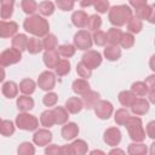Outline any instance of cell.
Listing matches in <instances>:
<instances>
[{"label":"cell","mask_w":155,"mask_h":155,"mask_svg":"<svg viewBox=\"0 0 155 155\" xmlns=\"http://www.w3.org/2000/svg\"><path fill=\"white\" fill-rule=\"evenodd\" d=\"M23 28L27 33L31 34L33 36L44 38L48 34L50 24L47 19L41 15H30L23 22Z\"/></svg>","instance_id":"obj_1"},{"label":"cell","mask_w":155,"mask_h":155,"mask_svg":"<svg viewBox=\"0 0 155 155\" xmlns=\"http://www.w3.org/2000/svg\"><path fill=\"white\" fill-rule=\"evenodd\" d=\"M133 17L132 8L128 5H115L108 11V19L114 27H122Z\"/></svg>","instance_id":"obj_2"},{"label":"cell","mask_w":155,"mask_h":155,"mask_svg":"<svg viewBox=\"0 0 155 155\" xmlns=\"http://www.w3.org/2000/svg\"><path fill=\"white\" fill-rule=\"evenodd\" d=\"M125 127L127 128L128 136L133 142H143L145 139V131L143 127V122L142 119L138 117V115L131 116L127 120Z\"/></svg>","instance_id":"obj_3"},{"label":"cell","mask_w":155,"mask_h":155,"mask_svg":"<svg viewBox=\"0 0 155 155\" xmlns=\"http://www.w3.org/2000/svg\"><path fill=\"white\" fill-rule=\"evenodd\" d=\"M15 124L19 130L23 131H36L39 127V120L36 116L29 114L28 111H21L16 116Z\"/></svg>","instance_id":"obj_4"},{"label":"cell","mask_w":155,"mask_h":155,"mask_svg":"<svg viewBox=\"0 0 155 155\" xmlns=\"http://www.w3.org/2000/svg\"><path fill=\"white\" fill-rule=\"evenodd\" d=\"M74 45L78 50H81V51H87L92 47V44H93V39H92V35L90 34L88 30H85V29H81L79 30L78 33H75L74 35Z\"/></svg>","instance_id":"obj_5"},{"label":"cell","mask_w":155,"mask_h":155,"mask_svg":"<svg viewBox=\"0 0 155 155\" xmlns=\"http://www.w3.org/2000/svg\"><path fill=\"white\" fill-rule=\"evenodd\" d=\"M21 59H22V52L15 47L6 48L0 53V64L2 68L16 64L21 62Z\"/></svg>","instance_id":"obj_6"},{"label":"cell","mask_w":155,"mask_h":155,"mask_svg":"<svg viewBox=\"0 0 155 155\" xmlns=\"http://www.w3.org/2000/svg\"><path fill=\"white\" fill-rule=\"evenodd\" d=\"M38 86L42 91H52L56 86V75L50 70L42 71L38 78Z\"/></svg>","instance_id":"obj_7"},{"label":"cell","mask_w":155,"mask_h":155,"mask_svg":"<svg viewBox=\"0 0 155 155\" xmlns=\"http://www.w3.org/2000/svg\"><path fill=\"white\" fill-rule=\"evenodd\" d=\"M93 109H94L97 117H99L101 120H108L113 115V111H114L113 104L105 99H99Z\"/></svg>","instance_id":"obj_8"},{"label":"cell","mask_w":155,"mask_h":155,"mask_svg":"<svg viewBox=\"0 0 155 155\" xmlns=\"http://www.w3.org/2000/svg\"><path fill=\"white\" fill-rule=\"evenodd\" d=\"M102 54L98 52V51H94V50H87L85 53H84V56H82V58H81V61L88 67V68H91L92 70L93 69H96V68H98L101 64H102Z\"/></svg>","instance_id":"obj_9"},{"label":"cell","mask_w":155,"mask_h":155,"mask_svg":"<svg viewBox=\"0 0 155 155\" xmlns=\"http://www.w3.org/2000/svg\"><path fill=\"white\" fill-rule=\"evenodd\" d=\"M103 140L109 147H116L121 142V132L117 127H109L104 131Z\"/></svg>","instance_id":"obj_10"},{"label":"cell","mask_w":155,"mask_h":155,"mask_svg":"<svg viewBox=\"0 0 155 155\" xmlns=\"http://www.w3.org/2000/svg\"><path fill=\"white\" fill-rule=\"evenodd\" d=\"M52 140V133L45 127V128H39L34 132L33 134V142L35 145L39 147H46L51 143Z\"/></svg>","instance_id":"obj_11"},{"label":"cell","mask_w":155,"mask_h":155,"mask_svg":"<svg viewBox=\"0 0 155 155\" xmlns=\"http://www.w3.org/2000/svg\"><path fill=\"white\" fill-rule=\"evenodd\" d=\"M18 24L15 21H1L0 22V36L2 39L13 38L17 34Z\"/></svg>","instance_id":"obj_12"},{"label":"cell","mask_w":155,"mask_h":155,"mask_svg":"<svg viewBox=\"0 0 155 155\" xmlns=\"http://www.w3.org/2000/svg\"><path fill=\"white\" fill-rule=\"evenodd\" d=\"M61 134L65 140H73L79 134V126L75 122H67L61 130Z\"/></svg>","instance_id":"obj_13"},{"label":"cell","mask_w":155,"mask_h":155,"mask_svg":"<svg viewBox=\"0 0 155 155\" xmlns=\"http://www.w3.org/2000/svg\"><path fill=\"white\" fill-rule=\"evenodd\" d=\"M149 101L145 99V98H137L136 102L133 103V105L131 107V111L134 114V115H145L148 111H149Z\"/></svg>","instance_id":"obj_14"},{"label":"cell","mask_w":155,"mask_h":155,"mask_svg":"<svg viewBox=\"0 0 155 155\" xmlns=\"http://www.w3.org/2000/svg\"><path fill=\"white\" fill-rule=\"evenodd\" d=\"M88 18H90V16L85 11H82V10H78V11L73 12V15H71V22H73V24L76 28H80V29L87 27Z\"/></svg>","instance_id":"obj_15"},{"label":"cell","mask_w":155,"mask_h":155,"mask_svg":"<svg viewBox=\"0 0 155 155\" xmlns=\"http://www.w3.org/2000/svg\"><path fill=\"white\" fill-rule=\"evenodd\" d=\"M42 59H44L45 65L48 69H54L61 58H59V53L57 50H50V51H45Z\"/></svg>","instance_id":"obj_16"},{"label":"cell","mask_w":155,"mask_h":155,"mask_svg":"<svg viewBox=\"0 0 155 155\" xmlns=\"http://www.w3.org/2000/svg\"><path fill=\"white\" fill-rule=\"evenodd\" d=\"M18 90H19V86L15 82V81H6L2 84L1 86V92L2 94L8 98V99H12L15 97H17L18 94Z\"/></svg>","instance_id":"obj_17"},{"label":"cell","mask_w":155,"mask_h":155,"mask_svg":"<svg viewBox=\"0 0 155 155\" xmlns=\"http://www.w3.org/2000/svg\"><path fill=\"white\" fill-rule=\"evenodd\" d=\"M64 107L67 108V110H68L70 114H78V113H80V111L82 110V108H84V102H82V99L79 98V97H70V98L67 99Z\"/></svg>","instance_id":"obj_18"},{"label":"cell","mask_w":155,"mask_h":155,"mask_svg":"<svg viewBox=\"0 0 155 155\" xmlns=\"http://www.w3.org/2000/svg\"><path fill=\"white\" fill-rule=\"evenodd\" d=\"M82 102H84V108L86 109H93L94 105L98 103L99 101V93L96 91L90 90L88 92H86L85 94H82Z\"/></svg>","instance_id":"obj_19"},{"label":"cell","mask_w":155,"mask_h":155,"mask_svg":"<svg viewBox=\"0 0 155 155\" xmlns=\"http://www.w3.org/2000/svg\"><path fill=\"white\" fill-rule=\"evenodd\" d=\"M117 98H119V102H120V104L122 105V107H125V108H131L132 105H133V103L136 102V99H137V96L130 90V91H121L120 93H119V96H117Z\"/></svg>","instance_id":"obj_20"},{"label":"cell","mask_w":155,"mask_h":155,"mask_svg":"<svg viewBox=\"0 0 155 155\" xmlns=\"http://www.w3.org/2000/svg\"><path fill=\"white\" fill-rule=\"evenodd\" d=\"M16 105L19 111H29L34 108V99L28 94H22L17 98Z\"/></svg>","instance_id":"obj_21"},{"label":"cell","mask_w":155,"mask_h":155,"mask_svg":"<svg viewBox=\"0 0 155 155\" xmlns=\"http://www.w3.org/2000/svg\"><path fill=\"white\" fill-rule=\"evenodd\" d=\"M71 88H73L74 93L80 94V96L85 94L86 92H88V91L91 90V87H90V84H88L87 79H82V78L74 80V81H73V84H71Z\"/></svg>","instance_id":"obj_22"},{"label":"cell","mask_w":155,"mask_h":155,"mask_svg":"<svg viewBox=\"0 0 155 155\" xmlns=\"http://www.w3.org/2000/svg\"><path fill=\"white\" fill-rule=\"evenodd\" d=\"M103 54L108 61L114 62L121 57V48L119 47V45H109V46H105Z\"/></svg>","instance_id":"obj_23"},{"label":"cell","mask_w":155,"mask_h":155,"mask_svg":"<svg viewBox=\"0 0 155 155\" xmlns=\"http://www.w3.org/2000/svg\"><path fill=\"white\" fill-rule=\"evenodd\" d=\"M53 114H54V119H56V124L57 125H64L68 122L69 119V111L67 110L65 107H54L53 109Z\"/></svg>","instance_id":"obj_24"},{"label":"cell","mask_w":155,"mask_h":155,"mask_svg":"<svg viewBox=\"0 0 155 155\" xmlns=\"http://www.w3.org/2000/svg\"><path fill=\"white\" fill-rule=\"evenodd\" d=\"M122 34H124V31H122L121 29H119V27H111V28L107 31L109 45H120Z\"/></svg>","instance_id":"obj_25"},{"label":"cell","mask_w":155,"mask_h":155,"mask_svg":"<svg viewBox=\"0 0 155 155\" xmlns=\"http://www.w3.org/2000/svg\"><path fill=\"white\" fill-rule=\"evenodd\" d=\"M28 40H29V38L25 34H16L12 38V47H15V48L19 50L21 52H23V51L27 50Z\"/></svg>","instance_id":"obj_26"},{"label":"cell","mask_w":155,"mask_h":155,"mask_svg":"<svg viewBox=\"0 0 155 155\" xmlns=\"http://www.w3.org/2000/svg\"><path fill=\"white\" fill-rule=\"evenodd\" d=\"M1 4V19H8L13 13L15 0H0Z\"/></svg>","instance_id":"obj_27"},{"label":"cell","mask_w":155,"mask_h":155,"mask_svg":"<svg viewBox=\"0 0 155 155\" xmlns=\"http://www.w3.org/2000/svg\"><path fill=\"white\" fill-rule=\"evenodd\" d=\"M40 124L46 127V128H50L52 127L53 125H56V119H54V114H53V110H45L41 113L40 115Z\"/></svg>","instance_id":"obj_28"},{"label":"cell","mask_w":155,"mask_h":155,"mask_svg":"<svg viewBox=\"0 0 155 155\" xmlns=\"http://www.w3.org/2000/svg\"><path fill=\"white\" fill-rule=\"evenodd\" d=\"M44 50V46H42V41L39 40L38 36H31L29 38L28 40V46H27V51L31 54H36L39 52H41Z\"/></svg>","instance_id":"obj_29"},{"label":"cell","mask_w":155,"mask_h":155,"mask_svg":"<svg viewBox=\"0 0 155 155\" xmlns=\"http://www.w3.org/2000/svg\"><path fill=\"white\" fill-rule=\"evenodd\" d=\"M35 88H36V84L31 79H23L19 82V91L23 94L30 96V94H33L35 92Z\"/></svg>","instance_id":"obj_30"},{"label":"cell","mask_w":155,"mask_h":155,"mask_svg":"<svg viewBox=\"0 0 155 155\" xmlns=\"http://www.w3.org/2000/svg\"><path fill=\"white\" fill-rule=\"evenodd\" d=\"M131 91L137 97H144L149 93V87L147 86L145 81H136L131 85Z\"/></svg>","instance_id":"obj_31"},{"label":"cell","mask_w":155,"mask_h":155,"mask_svg":"<svg viewBox=\"0 0 155 155\" xmlns=\"http://www.w3.org/2000/svg\"><path fill=\"white\" fill-rule=\"evenodd\" d=\"M127 153L130 155H145L148 153V148L142 142H134L128 145Z\"/></svg>","instance_id":"obj_32"},{"label":"cell","mask_w":155,"mask_h":155,"mask_svg":"<svg viewBox=\"0 0 155 155\" xmlns=\"http://www.w3.org/2000/svg\"><path fill=\"white\" fill-rule=\"evenodd\" d=\"M130 117H131V114L126 108H120L114 114V120L119 126H125Z\"/></svg>","instance_id":"obj_33"},{"label":"cell","mask_w":155,"mask_h":155,"mask_svg":"<svg viewBox=\"0 0 155 155\" xmlns=\"http://www.w3.org/2000/svg\"><path fill=\"white\" fill-rule=\"evenodd\" d=\"M70 145L74 155H84L88 150V145L84 139H74V142Z\"/></svg>","instance_id":"obj_34"},{"label":"cell","mask_w":155,"mask_h":155,"mask_svg":"<svg viewBox=\"0 0 155 155\" xmlns=\"http://www.w3.org/2000/svg\"><path fill=\"white\" fill-rule=\"evenodd\" d=\"M54 8H56V6H54L53 2H51V1H48V0H45V1H42V2L39 4V8H38V11L40 12L41 16H44V17H48V16L53 15Z\"/></svg>","instance_id":"obj_35"},{"label":"cell","mask_w":155,"mask_h":155,"mask_svg":"<svg viewBox=\"0 0 155 155\" xmlns=\"http://www.w3.org/2000/svg\"><path fill=\"white\" fill-rule=\"evenodd\" d=\"M21 7L23 10V12L25 15H34L38 8H39V5L35 0H22L21 1Z\"/></svg>","instance_id":"obj_36"},{"label":"cell","mask_w":155,"mask_h":155,"mask_svg":"<svg viewBox=\"0 0 155 155\" xmlns=\"http://www.w3.org/2000/svg\"><path fill=\"white\" fill-rule=\"evenodd\" d=\"M54 70H56V74H57L58 76H65V75L69 74V71H70V62H69L67 58L59 59V62H58V64L56 65Z\"/></svg>","instance_id":"obj_37"},{"label":"cell","mask_w":155,"mask_h":155,"mask_svg":"<svg viewBox=\"0 0 155 155\" xmlns=\"http://www.w3.org/2000/svg\"><path fill=\"white\" fill-rule=\"evenodd\" d=\"M42 46L45 51H50V50H56L57 48V38L54 34H47L44 36L42 39Z\"/></svg>","instance_id":"obj_38"},{"label":"cell","mask_w":155,"mask_h":155,"mask_svg":"<svg viewBox=\"0 0 155 155\" xmlns=\"http://www.w3.org/2000/svg\"><path fill=\"white\" fill-rule=\"evenodd\" d=\"M59 56L64 57V58H70L75 54V51H76V47L75 45H70V44H64V45H61L58 46L57 48Z\"/></svg>","instance_id":"obj_39"},{"label":"cell","mask_w":155,"mask_h":155,"mask_svg":"<svg viewBox=\"0 0 155 155\" xmlns=\"http://www.w3.org/2000/svg\"><path fill=\"white\" fill-rule=\"evenodd\" d=\"M142 29H143V22L137 17H132L127 23V30L132 34H138L140 33Z\"/></svg>","instance_id":"obj_40"},{"label":"cell","mask_w":155,"mask_h":155,"mask_svg":"<svg viewBox=\"0 0 155 155\" xmlns=\"http://www.w3.org/2000/svg\"><path fill=\"white\" fill-rule=\"evenodd\" d=\"M15 124L11 120H2L1 121V126H0V132L2 136L5 137H10L15 133Z\"/></svg>","instance_id":"obj_41"},{"label":"cell","mask_w":155,"mask_h":155,"mask_svg":"<svg viewBox=\"0 0 155 155\" xmlns=\"http://www.w3.org/2000/svg\"><path fill=\"white\" fill-rule=\"evenodd\" d=\"M18 155H34L35 154V147L30 142H23L17 148Z\"/></svg>","instance_id":"obj_42"},{"label":"cell","mask_w":155,"mask_h":155,"mask_svg":"<svg viewBox=\"0 0 155 155\" xmlns=\"http://www.w3.org/2000/svg\"><path fill=\"white\" fill-rule=\"evenodd\" d=\"M101 27H102V18H101V16H98V15H92V16H90L88 23H87L88 30H91V31H97V30L101 29Z\"/></svg>","instance_id":"obj_43"},{"label":"cell","mask_w":155,"mask_h":155,"mask_svg":"<svg viewBox=\"0 0 155 155\" xmlns=\"http://www.w3.org/2000/svg\"><path fill=\"white\" fill-rule=\"evenodd\" d=\"M92 39H93V42H94L97 46H105L107 42H108V35H107V33L103 31V30L93 31Z\"/></svg>","instance_id":"obj_44"},{"label":"cell","mask_w":155,"mask_h":155,"mask_svg":"<svg viewBox=\"0 0 155 155\" xmlns=\"http://www.w3.org/2000/svg\"><path fill=\"white\" fill-rule=\"evenodd\" d=\"M76 73L82 79H90L92 76V69L88 68L82 61L80 63H78V65H76Z\"/></svg>","instance_id":"obj_45"},{"label":"cell","mask_w":155,"mask_h":155,"mask_svg":"<svg viewBox=\"0 0 155 155\" xmlns=\"http://www.w3.org/2000/svg\"><path fill=\"white\" fill-rule=\"evenodd\" d=\"M150 13H151V6H149L148 4L136 10V17L139 18L140 21H148Z\"/></svg>","instance_id":"obj_46"},{"label":"cell","mask_w":155,"mask_h":155,"mask_svg":"<svg viewBox=\"0 0 155 155\" xmlns=\"http://www.w3.org/2000/svg\"><path fill=\"white\" fill-rule=\"evenodd\" d=\"M57 101H58V96H57V93L51 92V91H48V92L42 97V103H44V105L47 107V108H50V107H54V105L57 104Z\"/></svg>","instance_id":"obj_47"},{"label":"cell","mask_w":155,"mask_h":155,"mask_svg":"<svg viewBox=\"0 0 155 155\" xmlns=\"http://www.w3.org/2000/svg\"><path fill=\"white\" fill-rule=\"evenodd\" d=\"M120 45L124 47V48H131L133 45H134V35L130 31H126L122 34V38H121V42Z\"/></svg>","instance_id":"obj_48"},{"label":"cell","mask_w":155,"mask_h":155,"mask_svg":"<svg viewBox=\"0 0 155 155\" xmlns=\"http://www.w3.org/2000/svg\"><path fill=\"white\" fill-rule=\"evenodd\" d=\"M92 7H94V10L98 13H107L110 10V4L108 0H94Z\"/></svg>","instance_id":"obj_49"},{"label":"cell","mask_w":155,"mask_h":155,"mask_svg":"<svg viewBox=\"0 0 155 155\" xmlns=\"http://www.w3.org/2000/svg\"><path fill=\"white\" fill-rule=\"evenodd\" d=\"M74 0H56V6L62 11H71L74 8Z\"/></svg>","instance_id":"obj_50"},{"label":"cell","mask_w":155,"mask_h":155,"mask_svg":"<svg viewBox=\"0 0 155 155\" xmlns=\"http://www.w3.org/2000/svg\"><path fill=\"white\" fill-rule=\"evenodd\" d=\"M45 154H47V155H58V154H62V147H58L56 144H48V145H46Z\"/></svg>","instance_id":"obj_51"},{"label":"cell","mask_w":155,"mask_h":155,"mask_svg":"<svg viewBox=\"0 0 155 155\" xmlns=\"http://www.w3.org/2000/svg\"><path fill=\"white\" fill-rule=\"evenodd\" d=\"M145 131H147V136H148L149 138L155 139V120L149 121V122L147 124Z\"/></svg>","instance_id":"obj_52"},{"label":"cell","mask_w":155,"mask_h":155,"mask_svg":"<svg viewBox=\"0 0 155 155\" xmlns=\"http://www.w3.org/2000/svg\"><path fill=\"white\" fill-rule=\"evenodd\" d=\"M147 1H148V0H128L130 5H131L134 10H137V8H139V7L144 6V5H147Z\"/></svg>","instance_id":"obj_53"},{"label":"cell","mask_w":155,"mask_h":155,"mask_svg":"<svg viewBox=\"0 0 155 155\" xmlns=\"http://www.w3.org/2000/svg\"><path fill=\"white\" fill-rule=\"evenodd\" d=\"M145 84L147 86L149 87V91L150 90H155V73L149 75L147 79H145Z\"/></svg>","instance_id":"obj_54"},{"label":"cell","mask_w":155,"mask_h":155,"mask_svg":"<svg viewBox=\"0 0 155 155\" xmlns=\"http://www.w3.org/2000/svg\"><path fill=\"white\" fill-rule=\"evenodd\" d=\"M62 154H63V155H74V154H73L71 145H70V144L62 145Z\"/></svg>","instance_id":"obj_55"},{"label":"cell","mask_w":155,"mask_h":155,"mask_svg":"<svg viewBox=\"0 0 155 155\" xmlns=\"http://www.w3.org/2000/svg\"><path fill=\"white\" fill-rule=\"evenodd\" d=\"M151 24H155V2L151 5V13H150V17L148 19Z\"/></svg>","instance_id":"obj_56"},{"label":"cell","mask_w":155,"mask_h":155,"mask_svg":"<svg viewBox=\"0 0 155 155\" xmlns=\"http://www.w3.org/2000/svg\"><path fill=\"white\" fill-rule=\"evenodd\" d=\"M148 101L153 104H155V90H150L148 93Z\"/></svg>","instance_id":"obj_57"},{"label":"cell","mask_w":155,"mask_h":155,"mask_svg":"<svg viewBox=\"0 0 155 155\" xmlns=\"http://www.w3.org/2000/svg\"><path fill=\"white\" fill-rule=\"evenodd\" d=\"M149 67H150V69L155 73V54H153V56L150 57V59H149Z\"/></svg>","instance_id":"obj_58"},{"label":"cell","mask_w":155,"mask_h":155,"mask_svg":"<svg viewBox=\"0 0 155 155\" xmlns=\"http://www.w3.org/2000/svg\"><path fill=\"white\" fill-rule=\"evenodd\" d=\"M109 154H125V151L121 150V149H111L109 151Z\"/></svg>","instance_id":"obj_59"},{"label":"cell","mask_w":155,"mask_h":155,"mask_svg":"<svg viewBox=\"0 0 155 155\" xmlns=\"http://www.w3.org/2000/svg\"><path fill=\"white\" fill-rule=\"evenodd\" d=\"M149 153H150V155H155V142L151 143L150 149H149Z\"/></svg>","instance_id":"obj_60"},{"label":"cell","mask_w":155,"mask_h":155,"mask_svg":"<svg viewBox=\"0 0 155 155\" xmlns=\"http://www.w3.org/2000/svg\"><path fill=\"white\" fill-rule=\"evenodd\" d=\"M91 154H92V155H93V154H104V151H102V150H92Z\"/></svg>","instance_id":"obj_61"},{"label":"cell","mask_w":155,"mask_h":155,"mask_svg":"<svg viewBox=\"0 0 155 155\" xmlns=\"http://www.w3.org/2000/svg\"><path fill=\"white\" fill-rule=\"evenodd\" d=\"M74 1H78V0H74Z\"/></svg>","instance_id":"obj_62"},{"label":"cell","mask_w":155,"mask_h":155,"mask_svg":"<svg viewBox=\"0 0 155 155\" xmlns=\"http://www.w3.org/2000/svg\"><path fill=\"white\" fill-rule=\"evenodd\" d=\"M154 44H155V41H154Z\"/></svg>","instance_id":"obj_63"}]
</instances>
